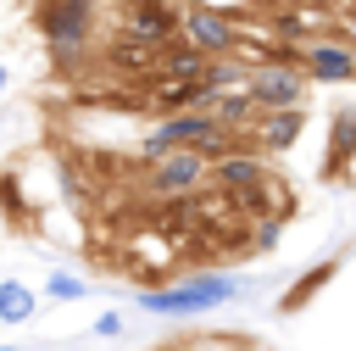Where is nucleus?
<instances>
[{
	"instance_id": "obj_1",
	"label": "nucleus",
	"mask_w": 356,
	"mask_h": 351,
	"mask_svg": "<svg viewBox=\"0 0 356 351\" xmlns=\"http://www.w3.org/2000/svg\"><path fill=\"white\" fill-rule=\"evenodd\" d=\"M245 11H250V6H200V0H189L178 33H184L195 50H206V56H234V50H239V17H245Z\"/></svg>"
},
{
	"instance_id": "obj_2",
	"label": "nucleus",
	"mask_w": 356,
	"mask_h": 351,
	"mask_svg": "<svg viewBox=\"0 0 356 351\" xmlns=\"http://www.w3.org/2000/svg\"><path fill=\"white\" fill-rule=\"evenodd\" d=\"M234 295H239L234 279L200 273V279H178V284H167V290H145L139 306H145V312H211V306H222V301H234Z\"/></svg>"
},
{
	"instance_id": "obj_3",
	"label": "nucleus",
	"mask_w": 356,
	"mask_h": 351,
	"mask_svg": "<svg viewBox=\"0 0 356 351\" xmlns=\"http://www.w3.org/2000/svg\"><path fill=\"white\" fill-rule=\"evenodd\" d=\"M206 173H211V162H206L200 150H167V156L150 162L145 184H150L156 201H178V195H200Z\"/></svg>"
},
{
	"instance_id": "obj_4",
	"label": "nucleus",
	"mask_w": 356,
	"mask_h": 351,
	"mask_svg": "<svg viewBox=\"0 0 356 351\" xmlns=\"http://www.w3.org/2000/svg\"><path fill=\"white\" fill-rule=\"evenodd\" d=\"M217 128H222V123H217L211 111H167V117L150 128V139H145V162H156V156H167V150H200Z\"/></svg>"
},
{
	"instance_id": "obj_5",
	"label": "nucleus",
	"mask_w": 356,
	"mask_h": 351,
	"mask_svg": "<svg viewBox=\"0 0 356 351\" xmlns=\"http://www.w3.org/2000/svg\"><path fill=\"white\" fill-rule=\"evenodd\" d=\"M89 22H95V0H44L39 6V33L50 39V50L61 61L89 39Z\"/></svg>"
},
{
	"instance_id": "obj_6",
	"label": "nucleus",
	"mask_w": 356,
	"mask_h": 351,
	"mask_svg": "<svg viewBox=\"0 0 356 351\" xmlns=\"http://www.w3.org/2000/svg\"><path fill=\"white\" fill-rule=\"evenodd\" d=\"M245 95L256 100V111H284V106H300L306 95V72L300 67H284V61H256Z\"/></svg>"
},
{
	"instance_id": "obj_7",
	"label": "nucleus",
	"mask_w": 356,
	"mask_h": 351,
	"mask_svg": "<svg viewBox=\"0 0 356 351\" xmlns=\"http://www.w3.org/2000/svg\"><path fill=\"white\" fill-rule=\"evenodd\" d=\"M300 72L312 84H356V50L345 39H334V33L306 39L300 45Z\"/></svg>"
},
{
	"instance_id": "obj_8",
	"label": "nucleus",
	"mask_w": 356,
	"mask_h": 351,
	"mask_svg": "<svg viewBox=\"0 0 356 351\" xmlns=\"http://www.w3.org/2000/svg\"><path fill=\"white\" fill-rule=\"evenodd\" d=\"M178 22H184V11H167V6H122V17H117V28H122L128 39L156 45V50L178 33Z\"/></svg>"
},
{
	"instance_id": "obj_9",
	"label": "nucleus",
	"mask_w": 356,
	"mask_h": 351,
	"mask_svg": "<svg viewBox=\"0 0 356 351\" xmlns=\"http://www.w3.org/2000/svg\"><path fill=\"white\" fill-rule=\"evenodd\" d=\"M267 22H273V39L306 45V39H323L334 17H328V11H317V6H306V0H295V6H273V11H267Z\"/></svg>"
},
{
	"instance_id": "obj_10",
	"label": "nucleus",
	"mask_w": 356,
	"mask_h": 351,
	"mask_svg": "<svg viewBox=\"0 0 356 351\" xmlns=\"http://www.w3.org/2000/svg\"><path fill=\"white\" fill-rule=\"evenodd\" d=\"M206 61H211L206 50H195L184 33H172V39L156 50V78H189V84H195V78H206Z\"/></svg>"
},
{
	"instance_id": "obj_11",
	"label": "nucleus",
	"mask_w": 356,
	"mask_h": 351,
	"mask_svg": "<svg viewBox=\"0 0 356 351\" xmlns=\"http://www.w3.org/2000/svg\"><path fill=\"white\" fill-rule=\"evenodd\" d=\"M211 189H228V195H239V189H250L256 178H261V156L256 150H228V156H217L211 162Z\"/></svg>"
},
{
	"instance_id": "obj_12",
	"label": "nucleus",
	"mask_w": 356,
	"mask_h": 351,
	"mask_svg": "<svg viewBox=\"0 0 356 351\" xmlns=\"http://www.w3.org/2000/svg\"><path fill=\"white\" fill-rule=\"evenodd\" d=\"M234 201H239V212H250V223H256V217H278V223L289 217V195H284V184H278L273 173H261V178H256L250 189H239Z\"/></svg>"
},
{
	"instance_id": "obj_13",
	"label": "nucleus",
	"mask_w": 356,
	"mask_h": 351,
	"mask_svg": "<svg viewBox=\"0 0 356 351\" xmlns=\"http://www.w3.org/2000/svg\"><path fill=\"white\" fill-rule=\"evenodd\" d=\"M300 128H306V111H300V106H284V111H261V117H256V139H261L267 150H289V145L300 139Z\"/></svg>"
},
{
	"instance_id": "obj_14",
	"label": "nucleus",
	"mask_w": 356,
	"mask_h": 351,
	"mask_svg": "<svg viewBox=\"0 0 356 351\" xmlns=\"http://www.w3.org/2000/svg\"><path fill=\"white\" fill-rule=\"evenodd\" d=\"M106 61H111L117 72H150V67H156V45H139V39L117 33V39L106 45Z\"/></svg>"
},
{
	"instance_id": "obj_15",
	"label": "nucleus",
	"mask_w": 356,
	"mask_h": 351,
	"mask_svg": "<svg viewBox=\"0 0 356 351\" xmlns=\"http://www.w3.org/2000/svg\"><path fill=\"white\" fill-rule=\"evenodd\" d=\"M211 117H217L222 128H234V134H245V123H256L261 111H256V100H250L245 89H222V95H217V106H211Z\"/></svg>"
},
{
	"instance_id": "obj_16",
	"label": "nucleus",
	"mask_w": 356,
	"mask_h": 351,
	"mask_svg": "<svg viewBox=\"0 0 356 351\" xmlns=\"http://www.w3.org/2000/svg\"><path fill=\"white\" fill-rule=\"evenodd\" d=\"M33 306H39V295H33L22 279H6V284H0V323H28Z\"/></svg>"
},
{
	"instance_id": "obj_17",
	"label": "nucleus",
	"mask_w": 356,
	"mask_h": 351,
	"mask_svg": "<svg viewBox=\"0 0 356 351\" xmlns=\"http://www.w3.org/2000/svg\"><path fill=\"white\" fill-rule=\"evenodd\" d=\"M345 150H356V111H339V117H334V156H328V173L339 167Z\"/></svg>"
},
{
	"instance_id": "obj_18",
	"label": "nucleus",
	"mask_w": 356,
	"mask_h": 351,
	"mask_svg": "<svg viewBox=\"0 0 356 351\" xmlns=\"http://www.w3.org/2000/svg\"><path fill=\"white\" fill-rule=\"evenodd\" d=\"M44 295H50V301H78V295H89V279H72V273H50V279H44Z\"/></svg>"
},
{
	"instance_id": "obj_19",
	"label": "nucleus",
	"mask_w": 356,
	"mask_h": 351,
	"mask_svg": "<svg viewBox=\"0 0 356 351\" xmlns=\"http://www.w3.org/2000/svg\"><path fill=\"white\" fill-rule=\"evenodd\" d=\"M334 39H345V45L356 50V0H350V6L339 11V33H334Z\"/></svg>"
},
{
	"instance_id": "obj_20",
	"label": "nucleus",
	"mask_w": 356,
	"mask_h": 351,
	"mask_svg": "<svg viewBox=\"0 0 356 351\" xmlns=\"http://www.w3.org/2000/svg\"><path fill=\"white\" fill-rule=\"evenodd\" d=\"M95 334H122V318H117V312H106V318H95Z\"/></svg>"
},
{
	"instance_id": "obj_21",
	"label": "nucleus",
	"mask_w": 356,
	"mask_h": 351,
	"mask_svg": "<svg viewBox=\"0 0 356 351\" xmlns=\"http://www.w3.org/2000/svg\"><path fill=\"white\" fill-rule=\"evenodd\" d=\"M122 6H167V11H184L189 0H122Z\"/></svg>"
},
{
	"instance_id": "obj_22",
	"label": "nucleus",
	"mask_w": 356,
	"mask_h": 351,
	"mask_svg": "<svg viewBox=\"0 0 356 351\" xmlns=\"http://www.w3.org/2000/svg\"><path fill=\"white\" fill-rule=\"evenodd\" d=\"M306 6H317V11H328V17H339V11L350 6V0H306Z\"/></svg>"
},
{
	"instance_id": "obj_23",
	"label": "nucleus",
	"mask_w": 356,
	"mask_h": 351,
	"mask_svg": "<svg viewBox=\"0 0 356 351\" xmlns=\"http://www.w3.org/2000/svg\"><path fill=\"white\" fill-rule=\"evenodd\" d=\"M256 6H261V11H273V6H295V0H256Z\"/></svg>"
},
{
	"instance_id": "obj_24",
	"label": "nucleus",
	"mask_w": 356,
	"mask_h": 351,
	"mask_svg": "<svg viewBox=\"0 0 356 351\" xmlns=\"http://www.w3.org/2000/svg\"><path fill=\"white\" fill-rule=\"evenodd\" d=\"M6 84H11V78H6V67H0V95H6Z\"/></svg>"
},
{
	"instance_id": "obj_25",
	"label": "nucleus",
	"mask_w": 356,
	"mask_h": 351,
	"mask_svg": "<svg viewBox=\"0 0 356 351\" xmlns=\"http://www.w3.org/2000/svg\"><path fill=\"white\" fill-rule=\"evenodd\" d=\"M0 351H11V345H0Z\"/></svg>"
}]
</instances>
